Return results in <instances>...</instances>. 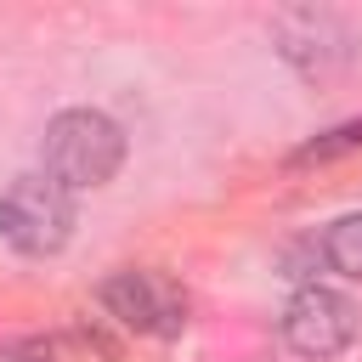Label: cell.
Instances as JSON below:
<instances>
[{
	"label": "cell",
	"mask_w": 362,
	"mask_h": 362,
	"mask_svg": "<svg viewBox=\"0 0 362 362\" xmlns=\"http://www.w3.org/2000/svg\"><path fill=\"white\" fill-rule=\"evenodd\" d=\"M351 147H362V119H351V124H339V130L305 141V147L294 153V164H328V158H339V153H351Z\"/></svg>",
	"instance_id": "6"
},
{
	"label": "cell",
	"mask_w": 362,
	"mask_h": 362,
	"mask_svg": "<svg viewBox=\"0 0 362 362\" xmlns=\"http://www.w3.org/2000/svg\"><path fill=\"white\" fill-rule=\"evenodd\" d=\"M119 158H124V130L96 107H68L45 124V175L62 181L68 192L113 181Z\"/></svg>",
	"instance_id": "1"
},
{
	"label": "cell",
	"mask_w": 362,
	"mask_h": 362,
	"mask_svg": "<svg viewBox=\"0 0 362 362\" xmlns=\"http://www.w3.org/2000/svg\"><path fill=\"white\" fill-rule=\"evenodd\" d=\"M74 232V198L51 175H17L0 192V238L23 255H57Z\"/></svg>",
	"instance_id": "2"
},
{
	"label": "cell",
	"mask_w": 362,
	"mask_h": 362,
	"mask_svg": "<svg viewBox=\"0 0 362 362\" xmlns=\"http://www.w3.org/2000/svg\"><path fill=\"white\" fill-rule=\"evenodd\" d=\"M322 255H328L334 272L362 277V215H339V221L322 232Z\"/></svg>",
	"instance_id": "5"
},
{
	"label": "cell",
	"mask_w": 362,
	"mask_h": 362,
	"mask_svg": "<svg viewBox=\"0 0 362 362\" xmlns=\"http://www.w3.org/2000/svg\"><path fill=\"white\" fill-rule=\"evenodd\" d=\"M283 339L300 351V356H339L351 339H356V305L339 294V288H322V283H305L288 311H283Z\"/></svg>",
	"instance_id": "3"
},
{
	"label": "cell",
	"mask_w": 362,
	"mask_h": 362,
	"mask_svg": "<svg viewBox=\"0 0 362 362\" xmlns=\"http://www.w3.org/2000/svg\"><path fill=\"white\" fill-rule=\"evenodd\" d=\"M102 305L136 334H181L187 322V294L164 272H113L102 283Z\"/></svg>",
	"instance_id": "4"
}]
</instances>
